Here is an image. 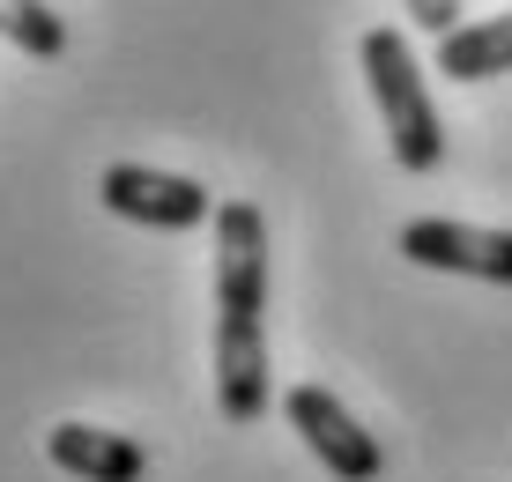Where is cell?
I'll use <instances>...</instances> for the list:
<instances>
[{"instance_id":"277c9868","label":"cell","mask_w":512,"mask_h":482,"mask_svg":"<svg viewBox=\"0 0 512 482\" xmlns=\"http://www.w3.org/2000/svg\"><path fill=\"white\" fill-rule=\"evenodd\" d=\"M97 201L112 208V216L141 223V230H201V223H216V208H223V201H208L201 178L149 171V164H104Z\"/></svg>"},{"instance_id":"9c48e42d","label":"cell","mask_w":512,"mask_h":482,"mask_svg":"<svg viewBox=\"0 0 512 482\" xmlns=\"http://www.w3.org/2000/svg\"><path fill=\"white\" fill-rule=\"evenodd\" d=\"M401 8H409V23L431 30V38H453V30H461V0H401Z\"/></svg>"},{"instance_id":"8992f818","label":"cell","mask_w":512,"mask_h":482,"mask_svg":"<svg viewBox=\"0 0 512 482\" xmlns=\"http://www.w3.org/2000/svg\"><path fill=\"white\" fill-rule=\"evenodd\" d=\"M45 453H52V468L75 475V482H141L149 475V453L127 431H97V423H52Z\"/></svg>"},{"instance_id":"3957f363","label":"cell","mask_w":512,"mask_h":482,"mask_svg":"<svg viewBox=\"0 0 512 482\" xmlns=\"http://www.w3.org/2000/svg\"><path fill=\"white\" fill-rule=\"evenodd\" d=\"M282 416H290V431L305 438V453L320 460L334 482H379L386 475V445L364 431L327 386H290V394H282Z\"/></svg>"},{"instance_id":"ba28073f","label":"cell","mask_w":512,"mask_h":482,"mask_svg":"<svg viewBox=\"0 0 512 482\" xmlns=\"http://www.w3.org/2000/svg\"><path fill=\"white\" fill-rule=\"evenodd\" d=\"M0 38L23 45L30 60H60L67 52V23L45 8V0H0Z\"/></svg>"},{"instance_id":"52a82bcc","label":"cell","mask_w":512,"mask_h":482,"mask_svg":"<svg viewBox=\"0 0 512 482\" xmlns=\"http://www.w3.org/2000/svg\"><path fill=\"white\" fill-rule=\"evenodd\" d=\"M438 75H446V82L512 75V8L505 15H483V23H461L453 38H438Z\"/></svg>"},{"instance_id":"6da1fadb","label":"cell","mask_w":512,"mask_h":482,"mask_svg":"<svg viewBox=\"0 0 512 482\" xmlns=\"http://www.w3.org/2000/svg\"><path fill=\"white\" fill-rule=\"evenodd\" d=\"M216 408L268 416V216L253 201L216 208Z\"/></svg>"},{"instance_id":"5b68a950","label":"cell","mask_w":512,"mask_h":482,"mask_svg":"<svg viewBox=\"0 0 512 482\" xmlns=\"http://www.w3.org/2000/svg\"><path fill=\"white\" fill-rule=\"evenodd\" d=\"M401 260L438 267V275H475V282H512V230H475L446 216L401 223Z\"/></svg>"},{"instance_id":"7a4b0ae2","label":"cell","mask_w":512,"mask_h":482,"mask_svg":"<svg viewBox=\"0 0 512 482\" xmlns=\"http://www.w3.org/2000/svg\"><path fill=\"white\" fill-rule=\"evenodd\" d=\"M364 82H372V104L386 119V149H394L401 171H438L446 164V127H438V104H431V82H423L416 52L401 30H364Z\"/></svg>"}]
</instances>
